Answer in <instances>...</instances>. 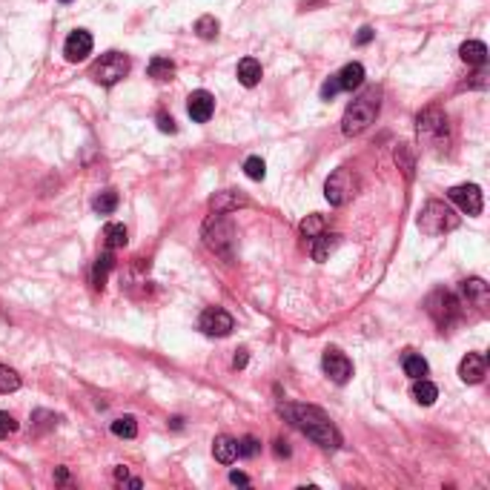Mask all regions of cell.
<instances>
[{"label":"cell","instance_id":"1","mask_svg":"<svg viewBox=\"0 0 490 490\" xmlns=\"http://www.w3.org/2000/svg\"><path fill=\"white\" fill-rule=\"evenodd\" d=\"M281 413L287 416V422L293 427H298L307 439H313L316 444H321V448H327V451L341 448V433L327 419L324 410L310 408V405H281Z\"/></svg>","mask_w":490,"mask_h":490},{"label":"cell","instance_id":"2","mask_svg":"<svg viewBox=\"0 0 490 490\" xmlns=\"http://www.w3.org/2000/svg\"><path fill=\"white\" fill-rule=\"evenodd\" d=\"M379 109H381V89H367V92H362L359 98H355L347 109H344V118H341V132L347 138H355L362 135V132L376 123L379 118Z\"/></svg>","mask_w":490,"mask_h":490},{"label":"cell","instance_id":"3","mask_svg":"<svg viewBox=\"0 0 490 490\" xmlns=\"http://www.w3.org/2000/svg\"><path fill=\"white\" fill-rule=\"evenodd\" d=\"M201 235H204V244L215 255H221L224 261H233V255H235V224H233L230 212H212L204 221Z\"/></svg>","mask_w":490,"mask_h":490},{"label":"cell","instance_id":"4","mask_svg":"<svg viewBox=\"0 0 490 490\" xmlns=\"http://www.w3.org/2000/svg\"><path fill=\"white\" fill-rule=\"evenodd\" d=\"M462 224V218L444 204V201H427L419 212V230L430 238L444 235V233H453Z\"/></svg>","mask_w":490,"mask_h":490},{"label":"cell","instance_id":"5","mask_svg":"<svg viewBox=\"0 0 490 490\" xmlns=\"http://www.w3.org/2000/svg\"><path fill=\"white\" fill-rule=\"evenodd\" d=\"M424 307H427V316H430L441 330H451V327L459 321V316H462V301H459L453 293H448V290L430 293L427 301H424Z\"/></svg>","mask_w":490,"mask_h":490},{"label":"cell","instance_id":"6","mask_svg":"<svg viewBox=\"0 0 490 490\" xmlns=\"http://www.w3.org/2000/svg\"><path fill=\"white\" fill-rule=\"evenodd\" d=\"M129 69H132V63H129L126 55L106 52V55H101L92 66H89V78H92L95 83H101V86H115L118 80H123L129 75Z\"/></svg>","mask_w":490,"mask_h":490},{"label":"cell","instance_id":"7","mask_svg":"<svg viewBox=\"0 0 490 490\" xmlns=\"http://www.w3.org/2000/svg\"><path fill=\"white\" fill-rule=\"evenodd\" d=\"M324 195L333 207H344L355 195V175L347 166H338L324 184Z\"/></svg>","mask_w":490,"mask_h":490},{"label":"cell","instance_id":"8","mask_svg":"<svg viewBox=\"0 0 490 490\" xmlns=\"http://www.w3.org/2000/svg\"><path fill=\"white\" fill-rule=\"evenodd\" d=\"M448 198H451L465 215H479L482 207H484V195H482V187H479V184H459V187H451V190H448Z\"/></svg>","mask_w":490,"mask_h":490},{"label":"cell","instance_id":"9","mask_svg":"<svg viewBox=\"0 0 490 490\" xmlns=\"http://www.w3.org/2000/svg\"><path fill=\"white\" fill-rule=\"evenodd\" d=\"M198 327H201L207 336H230V333L235 330V319L227 313V310L209 307V310H204V313H201Z\"/></svg>","mask_w":490,"mask_h":490},{"label":"cell","instance_id":"10","mask_svg":"<svg viewBox=\"0 0 490 490\" xmlns=\"http://www.w3.org/2000/svg\"><path fill=\"white\" fill-rule=\"evenodd\" d=\"M416 129H419V135L427 138V141H439L444 132H448V115H444L441 109L436 106H427L424 112H419L416 118Z\"/></svg>","mask_w":490,"mask_h":490},{"label":"cell","instance_id":"11","mask_svg":"<svg viewBox=\"0 0 490 490\" xmlns=\"http://www.w3.org/2000/svg\"><path fill=\"white\" fill-rule=\"evenodd\" d=\"M321 367H324V373L336 381V384H347L350 381V376H353V365H350V359L341 353V350H336V347H330V350H324V359H321Z\"/></svg>","mask_w":490,"mask_h":490},{"label":"cell","instance_id":"12","mask_svg":"<svg viewBox=\"0 0 490 490\" xmlns=\"http://www.w3.org/2000/svg\"><path fill=\"white\" fill-rule=\"evenodd\" d=\"M92 47H95L92 35H89L86 29H78V32H72V35L66 37V43H63V55H66L69 63H78V61H86L89 55H92Z\"/></svg>","mask_w":490,"mask_h":490},{"label":"cell","instance_id":"13","mask_svg":"<svg viewBox=\"0 0 490 490\" xmlns=\"http://www.w3.org/2000/svg\"><path fill=\"white\" fill-rule=\"evenodd\" d=\"M187 112L195 123H207L215 112V98L207 92V89H195V92L187 98Z\"/></svg>","mask_w":490,"mask_h":490},{"label":"cell","instance_id":"14","mask_svg":"<svg viewBox=\"0 0 490 490\" xmlns=\"http://www.w3.org/2000/svg\"><path fill=\"white\" fill-rule=\"evenodd\" d=\"M459 376L465 384H479L487 376V359L482 353H467L459 365Z\"/></svg>","mask_w":490,"mask_h":490},{"label":"cell","instance_id":"15","mask_svg":"<svg viewBox=\"0 0 490 490\" xmlns=\"http://www.w3.org/2000/svg\"><path fill=\"white\" fill-rule=\"evenodd\" d=\"M459 290H462V298H465L467 304L479 307V310H484L487 301H490V287H487L482 278H465Z\"/></svg>","mask_w":490,"mask_h":490},{"label":"cell","instance_id":"16","mask_svg":"<svg viewBox=\"0 0 490 490\" xmlns=\"http://www.w3.org/2000/svg\"><path fill=\"white\" fill-rule=\"evenodd\" d=\"M247 204H250V198L241 195V192H235V190L215 192V195L209 198V209H212V212H235L238 207H247Z\"/></svg>","mask_w":490,"mask_h":490},{"label":"cell","instance_id":"17","mask_svg":"<svg viewBox=\"0 0 490 490\" xmlns=\"http://www.w3.org/2000/svg\"><path fill=\"white\" fill-rule=\"evenodd\" d=\"M212 453H215V459H218L221 465H233V462L238 459V439H233V436H218V439L212 441Z\"/></svg>","mask_w":490,"mask_h":490},{"label":"cell","instance_id":"18","mask_svg":"<svg viewBox=\"0 0 490 490\" xmlns=\"http://www.w3.org/2000/svg\"><path fill=\"white\" fill-rule=\"evenodd\" d=\"M459 55H462V61H465L467 66H476V69H482V66L487 63V47H484L482 40H467V43H462Z\"/></svg>","mask_w":490,"mask_h":490},{"label":"cell","instance_id":"19","mask_svg":"<svg viewBox=\"0 0 490 490\" xmlns=\"http://www.w3.org/2000/svg\"><path fill=\"white\" fill-rule=\"evenodd\" d=\"M336 78H338V86L344 89V92H353V89H359L365 83V66L362 63H347Z\"/></svg>","mask_w":490,"mask_h":490},{"label":"cell","instance_id":"20","mask_svg":"<svg viewBox=\"0 0 490 490\" xmlns=\"http://www.w3.org/2000/svg\"><path fill=\"white\" fill-rule=\"evenodd\" d=\"M338 238L341 235H336V233H319V235L310 238V241H313V250H310V252H313L316 261H327L330 252L338 247Z\"/></svg>","mask_w":490,"mask_h":490},{"label":"cell","instance_id":"21","mask_svg":"<svg viewBox=\"0 0 490 490\" xmlns=\"http://www.w3.org/2000/svg\"><path fill=\"white\" fill-rule=\"evenodd\" d=\"M413 398H416L419 405L430 408L436 398H439V387L433 381H427V379H413Z\"/></svg>","mask_w":490,"mask_h":490},{"label":"cell","instance_id":"22","mask_svg":"<svg viewBox=\"0 0 490 490\" xmlns=\"http://www.w3.org/2000/svg\"><path fill=\"white\" fill-rule=\"evenodd\" d=\"M235 75H238V80H241L244 86H255V83L261 80V63H258L255 58H244V61H238Z\"/></svg>","mask_w":490,"mask_h":490},{"label":"cell","instance_id":"23","mask_svg":"<svg viewBox=\"0 0 490 490\" xmlns=\"http://www.w3.org/2000/svg\"><path fill=\"white\" fill-rule=\"evenodd\" d=\"M112 267H115V258H112V252H104L98 261H95V267H92V284L98 287V290H104V284H106V276L112 273Z\"/></svg>","mask_w":490,"mask_h":490},{"label":"cell","instance_id":"24","mask_svg":"<svg viewBox=\"0 0 490 490\" xmlns=\"http://www.w3.org/2000/svg\"><path fill=\"white\" fill-rule=\"evenodd\" d=\"M402 367H405V373L410 376V379H424L427 376V362L422 359L419 353H405V359H402Z\"/></svg>","mask_w":490,"mask_h":490},{"label":"cell","instance_id":"25","mask_svg":"<svg viewBox=\"0 0 490 490\" xmlns=\"http://www.w3.org/2000/svg\"><path fill=\"white\" fill-rule=\"evenodd\" d=\"M126 241H129V235H126L123 224H106L104 227V244L109 250H121V247H126Z\"/></svg>","mask_w":490,"mask_h":490},{"label":"cell","instance_id":"26","mask_svg":"<svg viewBox=\"0 0 490 490\" xmlns=\"http://www.w3.org/2000/svg\"><path fill=\"white\" fill-rule=\"evenodd\" d=\"M172 75H175V63L169 58H152L149 61V78H155V80H172Z\"/></svg>","mask_w":490,"mask_h":490},{"label":"cell","instance_id":"27","mask_svg":"<svg viewBox=\"0 0 490 490\" xmlns=\"http://www.w3.org/2000/svg\"><path fill=\"white\" fill-rule=\"evenodd\" d=\"M112 433L118 439H135L138 436V422L132 419V416H121V419L112 422Z\"/></svg>","mask_w":490,"mask_h":490},{"label":"cell","instance_id":"28","mask_svg":"<svg viewBox=\"0 0 490 490\" xmlns=\"http://www.w3.org/2000/svg\"><path fill=\"white\" fill-rule=\"evenodd\" d=\"M218 20L212 18V15H204V18H198L195 20V32H198V37H204V40H215L218 37Z\"/></svg>","mask_w":490,"mask_h":490},{"label":"cell","instance_id":"29","mask_svg":"<svg viewBox=\"0 0 490 490\" xmlns=\"http://www.w3.org/2000/svg\"><path fill=\"white\" fill-rule=\"evenodd\" d=\"M95 212H101V215H109V212H115L118 209V192L115 190H106V192H101L98 198H95Z\"/></svg>","mask_w":490,"mask_h":490},{"label":"cell","instance_id":"30","mask_svg":"<svg viewBox=\"0 0 490 490\" xmlns=\"http://www.w3.org/2000/svg\"><path fill=\"white\" fill-rule=\"evenodd\" d=\"M20 387V376L6 367V365H0V393H15Z\"/></svg>","mask_w":490,"mask_h":490},{"label":"cell","instance_id":"31","mask_svg":"<svg viewBox=\"0 0 490 490\" xmlns=\"http://www.w3.org/2000/svg\"><path fill=\"white\" fill-rule=\"evenodd\" d=\"M324 227H327V221H324V215H307V218L301 221V233H304L307 238H313V235L324 233Z\"/></svg>","mask_w":490,"mask_h":490},{"label":"cell","instance_id":"32","mask_svg":"<svg viewBox=\"0 0 490 490\" xmlns=\"http://www.w3.org/2000/svg\"><path fill=\"white\" fill-rule=\"evenodd\" d=\"M244 172H247V178H252V181H264L267 164H264L258 155H250V158L244 161Z\"/></svg>","mask_w":490,"mask_h":490},{"label":"cell","instance_id":"33","mask_svg":"<svg viewBox=\"0 0 490 490\" xmlns=\"http://www.w3.org/2000/svg\"><path fill=\"white\" fill-rule=\"evenodd\" d=\"M258 451H261V441H258L255 436H244V439H238V456H241V459H252Z\"/></svg>","mask_w":490,"mask_h":490},{"label":"cell","instance_id":"34","mask_svg":"<svg viewBox=\"0 0 490 490\" xmlns=\"http://www.w3.org/2000/svg\"><path fill=\"white\" fill-rule=\"evenodd\" d=\"M396 164H398V166H402V169H405V175H408V178H413V169H416V161H413V155H410V149H408L405 144H402V147H398V149H396Z\"/></svg>","mask_w":490,"mask_h":490},{"label":"cell","instance_id":"35","mask_svg":"<svg viewBox=\"0 0 490 490\" xmlns=\"http://www.w3.org/2000/svg\"><path fill=\"white\" fill-rule=\"evenodd\" d=\"M32 419H35V430H37V433H43V430L55 427V422H58V416H55V413H49V410H35V413H32Z\"/></svg>","mask_w":490,"mask_h":490},{"label":"cell","instance_id":"36","mask_svg":"<svg viewBox=\"0 0 490 490\" xmlns=\"http://www.w3.org/2000/svg\"><path fill=\"white\" fill-rule=\"evenodd\" d=\"M12 433H18V422H15V416L0 413V439H9Z\"/></svg>","mask_w":490,"mask_h":490},{"label":"cell","instance_id":"37","mask_svg":"<svg viewBox=\"0 0 490 490\" xmlns=\"http://www.w3.org/2000/svg\"><path fill=\"white\" fill-rule=\"evenodd\" d=\"M338 92H341V86H338V78L333 75V78H330V80H324V86H321V98H324V101H330V98H336Z\"/></svg>","mask_w":490,"mask_h":490},{"label":"cell","instance_id":"38","mask_svg":"<svg viewBox=\"0 0 490 490\" xmlns=\"http://www.w3.org/2000/svg\"><path fill=\"white\" fill-rule=\"evenodd\" d=\"M158 129H161V132H166V135H175V132H178V126H175L172 115H166V112H161V115H158Z\"/></svg>","mask_w":490,"mask_h":490},{"label":"cell","instance_id":"39","mask_svg":"<svg viewBox=\"0 0 490 490\" xmlns=\"http://www.w3.org/2000/svg\"><path fill=\"white\" fill-rule=\"evenodd\" d=\"M370 40H373V29L370 26H362L359 35H355V43H359V47H367Z\"/></svg>","mask_w":490,"mask_h":490},{"label":"cell","instance_id":"40","mask_svg":"<svg viewBox=\"0 0 490 490\" xmlns=\"http://www.w3.org/2000/svg\"><path fill=\"white\" fill-rule=\"evenodd\" d=\"M247 359H250L247 350H238V353H235V359H233V365H235L238 370H244V367H247Z\"/></svg>","mask_w":490,"mask_h":490},{"label":"cell","instance_id":"41","mask_svg":"<svg viewBox=\"0 0 490 490\" xmlns=\"http://www.w3.org/2000/svg\"><path fill=\"white\" fill-rule=\"evenodd\" d=\"M230 482H233V484H250V476L241 473V470H233V473H230Z\"/></svg>","mask_w":490,"mask_h":490},{"label":"cell","instance_id":"42","mask_svg":"<svg viewBox=\"0 0 490 490\" xmlns=\"http://www.w3.org/2000/svg\"><path fill=\"white\" fill-rule=\"evenodd\" d=\"M273 451H276V456H278V459H281V456H284V459L290 456V448H287V441H281V439L276 441V448H273Z\"/></svg>","mask_w":490,"mask_h":490},{"label":"cell","instance_id":"43","mask_svg":"<svg viewBox=\"0 0 490 490\" xmlns=\"http://www.w3.org/2000/svg\"><path fill=\"white\" fill-rule=\"evenodd\" d=\"M126 479H129V470H126L123 465H118V467H115V482H126Z\"/></svg>","mask_w":490,"mask_h":490},{"label":"cell","instance_id":"44","mask_svg":"<svg viewBox=\"0 0 490 490\" xmlns=\"http://www.w3.org/2000/svg\"><path fill=\"white\" fill-rule=\"evenodd\" d=\"M172 427H175V430H181V427H184V419H181V416H175V419H172Z\"/></svg>","mask_w":490,"mask_h":490},{"label":"cell","instance_id":"45","mask_svg":"<svg viewBox=\"0 0 490 490\" xmlns=\"http://www.w3.org/2000/svg\"><path fill=\"white\" fill-rule=\"evenodd\" d=\"M61 4H72V0H61Z\"/></svg>","mask_w":490,"mask_h":490}]
</instances>
